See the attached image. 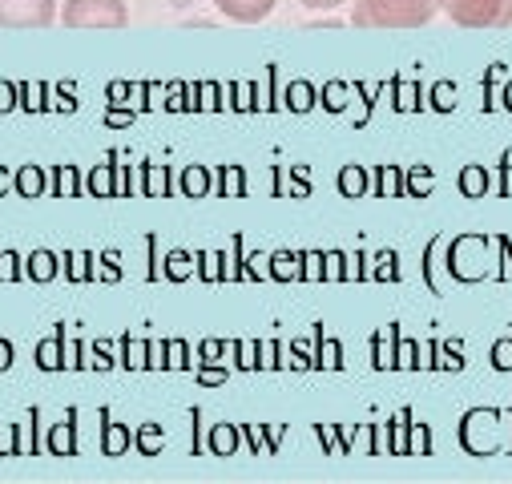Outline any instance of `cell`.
<instances>
[{
	"label": "cell",
	"mask_w": 512,
	"mask_h": 484,
	"mask_svg": "<svg viewBox=\"0 0 512 484\" xmlns=\"http://www.w3.org/2000/svg\"><path fill=\"white\" fill-rule=\"evenodd\" d=\"M303 9H315V13H327V9H339V5H347V0H299Z\"/></svg>",
	"instance_id": "8992f818"
},
{
	"label": "cell",
	"mask_w": 512,
	"mask_h": 484,
	"mask_svg": "<svg viewBox=\"0 0 512 484\" xmlns=\"http://www.w3.org/2000/svg\"><path fill=\"white\" fill-rule=\"evenodd\" d=\"M214 5H218L222 17H230L238 25H259V21H267L275 13L279 0H214Z\"/></svg>",
	"instance_id": "5b68a950"
},
{
	"label": "cell",
	"mask_w": 512,
	"mask_h": 484,
	"mask_svg": "<svg viewBox=\"0 0 512 484\" xmlns=\"http://www.w3.org/2000/svg\"><path fill=\"white\" fill-rule=\"evenodd\" d=\"M444 13L460 29H508L512 0H444Z\"/></svg>",
	"instance_id": "3957f363"
},
{
	"label": "cell",
	"mask_w": 512,
	"mask_h": 484,
	"mask_svg": "<svg viewBox=\"0 0 512 484\" xmlns=\"http://www.w3.org/2000/svg\"><path fill=\"white\" fill-rule=\"evenodd\" d=\"M444 13V0H359L351 9L355 29H424Z\"/></svg>",
	"instance_id": "6da1fadb"
},
{
	"label": "cell",
	"mask_w": 512,
	"mask_h": 484,
	"mask_svg": "<svg viewBox=\"0 0 512 484\" xmlns=\"http://www.w3.org/2000/svg\"><path fill=\"white\" fill-rule=\"evenodd\" d=\"M57 21V0H0L5 29H45Z\"/></svg>",
	"instance_id": "277c9868"
},
{
	"label": "cell",
	"mask_w": 512,
	"mask_h": 484,
	"mask_svg": "<svg viewBox=\"0 0 512 484\" xmlns=\"http://www.w3.org/2000/svg\"><path fill=\"white\" fill-rule=\"evenodd\" d=\"M61 25H69V29H125L130 25V9H125V0H65Z\"/></svg>",
	"instance_id": "7a4b0ae2"
}]
</instances>
